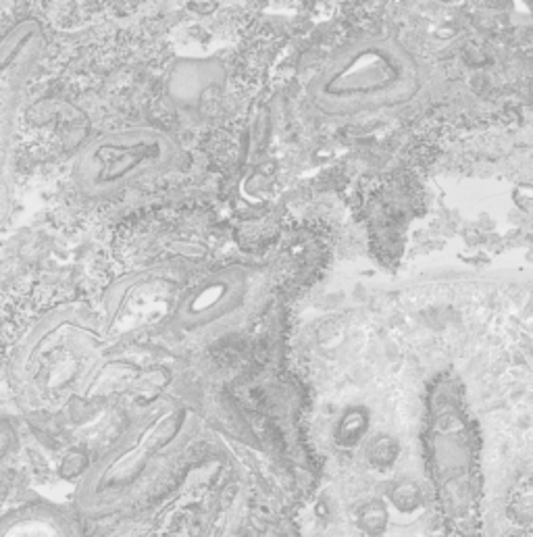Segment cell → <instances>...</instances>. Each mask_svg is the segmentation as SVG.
<instances>
[{"mask_svg": "<svg viewBox=\"0 0 533 537\" xmlns=\"http://www.w3.org/2000/svg\"><path fill=\"white\" fill-rule=\"evenodd\" d=\"M181 287V275L167 267L128 275L115 283L104 302L106 321L102 332L106 342L121 334L154 325L167 314V308H173L175 312Z\"/></svg>", "mask_w": 533, "mask_h": 537, "instance_id": "8992f818", "label": "cell"}, {"mask_svg": "<svg viewBox=\"0 0 533 537\" xmlns=\"http://www.w3.org/2000/svg\"><path fill=\"white\" fill-rule=\"evenodd\" d=\"M267 287V267L225 265L181 292L173 318L183 332L194 336L221 334L238 323Z\"/></svg>", "mask_w": 533, "mask_h": 537, "instance_id": "5b68a950", "label": "cell"}, {"mask_svg": "<svg viewBox=\"0 0 533 537\" xmlns=\"http://www.w3.org/2000/svg\"><path fill=\"white\" fill-rule=\"evenodd\" d=\"M181 150L154 128H134L92 140L77 156L73 179L83 196L109 198L117 192L173 169Z\"/></svg>", "mask_w": 533, "mask_h": 537, "instance_id": "3957f363", "label": "cell"}, {"mask_svg": "<svg viewBox=\"0 0 533 537\" xmlns=\"http://www.w3.org/2000/svg\"><path fill=\"white\" fill-rule=\"evenodd\" d=\"M356 520H359V527L363 533H367L371 537H379L388 529V508L383 502L371 500L359 510Z\"/></svg>", "mask_w": 533, "mask_h": 537, "instance_id": "ba28073f", "label": "cell"}, {"mask_svg": "<svg viewBox=\"0 0 533 537\" xmlns=\"http://www.w3.org/2000/svg\"><path fill=\"white\" fill-rule=\"evenodd\" d=\"M228 71L217 59H179L167 77V96L177 111L200 115L204 102L221 92Z\"/></svg>", "mask_w": 533, "mask_h": 537, "instance_id": "52a82bcc", "label": "cell"}, {"mask_svg": "<svg viewBox=\"0 0 533 537\" xmlns=\"http://www.w3.org/2000/svg\"><path fill=\"white\" fill-rule=\"evenodd\" d=\"M367 421L363 416H354V414H346V418L342 421V427H340V440L344 444H352L361 438L363 429H365Z\"/></svg>", "mask_w": 533, "mask_h": 537, "instance_id": "8fae6325", "label": "cell"}, {"mask_svg": "<svg viewBox=\"0 0 533 537\" xmlns=\"http://www.w3.org/2000/svg\"><path fill=\"white\" fill-rule=\"evenodd\" d=\"M423 88L412 52L392 36H363L340 46L308 83V100L332 119L398 111Z\"/></svg>", "mask_w": 533, "mask_h": 537, "instance_id": "6da1fadb", "label": "cell"}, {"mask_svg": "<svg viewBox=\"0 0 533 537\" xmlns=\"http://www.w3.org/2000/svg\"><path fill=\"white\" fill-rule=\"evenodd\" d=\"M390 500L392 504L400 510V512H412L421 506V489L414 481L410 479H402V481H396L390 489Z\"/></svg>", "mask_w": 533, "mask_h": 537, "instance_id": "9c48e42d", "label": "cell"}, {"mask_svg": "<svg viewBox=\"0 0 533 537\" xmlns=\"http://www.w3.org/2000/svg\"><path fill=\"white\" fill-rule=\"evenodd\" d=\"M104 344L96 316L83 308H59L21 342L13 371L23 387L59 394L94 369Z\"/></svg>", "mask_w": 533, "mask_h": 537, "instance_id": "7a4b0ae2", "label": "cell"}, {"mask_svg": "<svg viewBox=\"0 0 533 537\" xmlns=\"http://www.w3.org/2000/svg\"><path fill=\"white\" fill-rule=\"evenodd\" d=\"M367 454H369V460H371L375 467L385 469V467H390V465L396 460V456H398V444H396L392 438H388V436H377V438L369 444Z\"/></svg>", "mask_w": 533, "mask_h": 537, "instance_id": "30bf717a", "label": "cell"}, {"mask_svg": "<svg viewBox=\"0 0 533 537\" xmlns=\"http://www.w3.org/2000/svg\"><path fill=\"white\" fill-rule=\"evenodd\" d=\"M46 50V34L34 19L0 38V227L15 204V146L21 104L34 69Z\"/></svg>", "mask_w": 533, "mask_h": 537, "instance_id": "277c9868", "label": "cell"}]
</instances>
